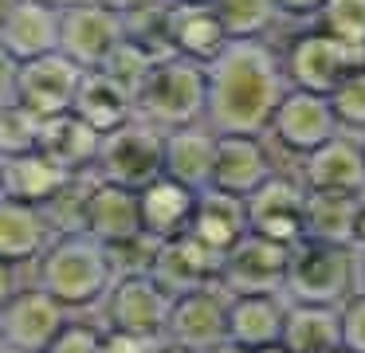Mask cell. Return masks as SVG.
Returning <instances> with one entry per match:
<instances>
[{"label": "cell", "instance_id": "cell-1", "mask_svg": "<svg viewBox=\"0 0 365 353\" xmlns=\"http://www.w3.org/2000/svg\"><path fill=\"white\" fill-rule=\"evenodd\" d=\"M208 71L205 126L212 133L263 138L279 98L287 94L283 59L263 39H228Z\"/></svg>", "mask_w": 365, "mask_h": 353}, {"label": "cell", "instance_id": "cell-2", "mask_svg": "<svg viewBox=\"0 0 365 353\" xmlns=\"http://www.w3.org/2000/svg\"><path fill=\"white\" fill-rule=\"evenodd\" d=\"M114 282L110 255L91 235H56L36 259V287H43L67 310H91L106 298Z\"/></svg>", "mask_w": 365, "mask_h": 353}, {"label": "cell", "instance_id": "cell-3", "mask_svg": "<svg viewBox=\"0 0 365 353\" xmlns=\"http://www.w3.org/2000/svg\"><path fill=\"white\" fill-rule=\"evenodd\" d=\"M208 106V71L205 63L185 59V55L161 51L138 91V114L150 118L161 130L205 122Z\"/></svg>", "mask_w": 365, "mask_h": 353}, {"label": "cell", "instance_id": "cell-4", "mask_svg": "<svg viewBox=\"0 0 365 353\" xmlns=\"http://www.w3.org/2000/svg\"><path fill=\"white\" fill-rule=\"evenodd\" d=\"M357 290H361V282H357V247L318 243V240H299L291 247L283 298H291V302L341 306Z\"/></svg>", "mask_w": 365, "mask_h": 353}, {"label": "cell", "instance_id": "cell-5", "mask_svg": "<svg viewBox=\"0 0 365 353\" xmlns=\"http://www.w3.org/2000/svg\"><path fill=\"white\" fill-rule=\"evenodd\" d=\"M161 173H165V130L153 126L150 118L134 114L126 126L103 133L95 177L126 188H145Z\"/></svg>", "mask_w": 365, "mask_h": 353}, {"label": "cell", "instance_id": "cell-6", "mask_svg": "<svg viewBox=\"0 0 365 353\" xmlns=\"http://www.w3.org/2000/svg\"><path fill=\"white\" fill-rule=\"evenodd\" d=\"M357 67H365L361 47L341 44L338 36H330V31H322V28L302 31V36L283 51L287 86H294V91H310V94H330L334 86Z\"/></svg>", "mask_w": 365, "mask_h": 353}, {"label": "cell", "instance_id": "cell-7", "mask_svg": "<svg viewBox=\"0 0 365 353\" xmlns=\"http://www.w3.org/2000/svg\"><path fill=\"white\" fill-rule=\"evenodd\" d=\"M122 39H126V20L103 0H83L59 12V51L83 71H98Z\"/></svg>", "mask_w": 365, "mask_h": 353}, {"label": "cell", "instance_id": "cell-8", "mask_svg": "<svg viewBox=\"0 0 365 353\" xmlns=\"http://www.w3.org/2000/svg\"><path fill=\"white\" fill-rule=\"evenodd\" d=\"M291 247L247 232L220 259V287L228 295H283Z\"/></svg>", "mask_w": 365, "mask_h": 353}, {"label": "cell", "instance_id": "cell-9", "mask_svg": "<svg viewBox=\"0 0 365 353\" xmlns=\"http://www.w3.org/2000/svg\"><path fill=\"white\" fill-rule=\"evenodd\" d=\"M67 306L51 298L43 287H28L0 306V334L12 353H48V345L67 326Z\"/></svg>", "mask_w": 365, "mask_h": 353}, {"label": "cell", "instance_id": "cell-10", "mask_svg": "<svg viewBox=\"0 0 365 353\" xmlns=\"http://www.w3.org/2000/svg\"><path fill=\"white\" fill-rule=\"evenodd\" d=\"M267 133L283 149L307 157V153H314L318 145H326L334 133H341V126H338V118H334L330 94H310V91L287 86V94L279 98L275 114H271Z\"/></svg>", "mask_w": 365, "mask_h": 353}, {"label": "cell", "instance_id": "cell-11", "mask_svg": "<svg viewBox=\"0 0 365 353\" xmlns=\"http://www.w3.org/2000/svg\"><path fill=\"white\" fill-rule=\"evenodd\" d=\"M98 306H103L106 329H130V334L165 337L173 295H165L150 275H122V279L110 282V290H106V298Z\"/></svg>", "mask_w": 365, "mask_h": 353}, {"label": "cell", "instance_id": "cell-12", "mask_svg": "<svg viewBox=\"0 0 365 353\" xmlns=\"http://www.w3.org/2000/svg\"><path fill=\"white\" fill-rule=\"evenodd\" d=\"M228 290L220 282L212 287L189 290V295H177L169 306V322H165V342L185 345V349H212L228 337Z\"/></svg>", "mask_w": 365, "mask_h": 353}, {"label": "cell", "instance_id": "cell-13", "mask_svg": "<svg viewBox=\"0 0 365 353\" xmlns=\"http://www.w3.org/2000/svg\"><path fill=\"white\" fill-rule=\"evenodd\" d=\"M83 67H75L63 51L40 55V59H28L16 67V94L12 98L20 106H28L36 118H56L67 114L75 102V91H79Z\"/></svg>", "mask_w": 365, "mask_h": 353}, {"label": "cell", "instance_id": "cell-14", "mask_svg": "<svg viewBox=\"0 0 365 353\" xmlns=\"http://www.w3.org/2000/svg\"><path fill=\"white\" fill-rule=\"evenodd\" d=\"M302 200H307V188L294 177H279L271 173L252 196H244L247 204V232L267 235L275 243H294L302 240Z\"/></svg>", "mask_w": 365, "mask_h": 353}, {"label": "cell", "instance_id": "cell-15", "mask_svg": "<svg viewBox=\"0 0 365 353\" xmlns=\"http://www.w3.org/2000/svg\"><path fill=\"white\" fill-rule=\"evenodd\" d=\"M150 279L173 298L200 287H212V282H220V255L189 232L173 235V240H161Z\"/></svg>", "mask_w": 365, "mask_h": 353}, {"label": "cell", "instance_id": "cell-16", "mask_svg": "<svg viewBox=\"0 0 365 353\" xmlns=\"http://www.w3.org/2000/svg\"><path fill=\"white\" fill-rule=\"evenodd\" d=\"M161 39H165V51L197 59V63H212L220 55V47L228 44L208 0H169Z\"/></svg>", "mask_w": 365, "mask_h": 353}, {"label": "cell", "instance_id": "cell-17", "mask_svg": "<svg viewBox=\"0 0 365 353\" xmlns=\"http://www.w3.org/2000/svg\"><path fill=\"white\" fill-rule=\"evenodd\" d=\"M302 188L314 193H346L365 196V153L361 138H349L346 130L334 133L326 145L302 157Z\"/></svg>", "mask_w": 365, "mask_h": 353}, {"label": "cell", "instance_id": "cell-18", "mask_svg": "<svg viewBox=\"0 0 365 353\" xmlns=\"http://www.w3.org/2000/svg\"><path fill=\"white\" fill-rule=\"evenodd\" d=\"M142 232V212H138V188L114 185L91 173L87 200H83V235L98 243H114Z\"/></svg>", "mask_w": 365, "mask_h": 353}, {"label": "cell", "instance_id": "cell-19", "mask_svg": "<svg viewBox=\"0 0 365 353\" xmlns=\"http://www.w3.org/2000/svg\"><path fill=\"white\" fill-rule=\"evenodd\" d=\"M271 173H275V165H271V157H267V149H263L259 138L216 133L208 188H220V193H232V196H252Z\"/></svg>", "mask_w": 365, "mask_h": 353}, {"label": "cell", "instance_id": "cell-20", "mask_svg": "<svg viewBox=\"0 0 365 353\" xmlns=\"http://www.w3.org/2000/svg\"><path fill=\"white\" fill-rule=\"evenodd\" d=\"M0 47L16 63L59 51V8L43 0H16L9 20L0 24Z\"/></svg>", "mask_w": 365, "mask_h": 353}, {"label": "cell", "instance_id": "cell-21", "mask_svg": "<svg viewBox=\"0 0 365 353\" xmlns=\"http://www.w3.org/2000/svg\"><path fill=\"white\" fill-rule=\"evenodd\" d=\"M197 188L181 185V180L165 177L150 180L145 188H138V212H142V232L158 235V240H173L185 235L197 212Z\"/></svg>", "mask_w": 365, "mask_h": 353}, {"label": "cell", "instance_id": "cell-22", "mask_svg": "<svg viewBox=\"0 0 365 353\" xmlns=\"http://www.w3.org/2000/svg\"><path fill=\"white\" fill-rule=\"evenodd\" d=\"M283 295H232L228 298V342L252 353H267L279 345L283 334Z\"/></svg>", "mask_w": 365, "mask_h": 353}, {"label": "cell", "instance_id": "cell-23", "mask_svg": "<svg viewBox=\"0 0 365 353\" xmlns=\"http://www.w3.org/2000/svg\"><path fill=\"white\" fill-rule=\"evenodd\" d=\"M71 180V173L48 153V149H28L16 157H0V188L9 200L24 204H43Z\"/></svg>", "mask_w": 365, "mask_h": 353}, {"label": "cell", "instance_id": "cell-24", "mask_svg": "<svg viewBox=\"0 0 365 353\" xmlns=\"http://www.w3.org/2000/svg\"><path fill=\"white\" fill-rule=\"evenodd\" d=\"M283 353H334L341 349V310L322 302H291L287 298L283 334H279Z\"/></svg>", "mask_w": 365, "mask_h": 353}, {"label": "cell", "instance_id": "cell-25", "mask_svg": "<svg viewBox=\"0 0 365 353\" xmlns=\"http://www.w3.org/2000/svg\"><path fill=\"white\" fill-rule=\"evenodd\" d=\"M189 235H197L205 247H212L216 255L224 259V251L236 247V243L247 235V204H244V196L220 193V188H200Z\"/></svg>", "mask_w": 365, "mask_h": 353}, {"label": "cell", "instance_id": "cell-26", "mask_svg": "<svg viewBox=\"0 0 365 353\" xmlns=\"http://www.w3.org/2000/svg\"><path fill=\"white\" fill-rule=\"evenodd\" d=\"M51 240H56V232L48 227L40 204L0 196V259L4 263H12V267L36 263L48 251Z\"/></svg>", "mask_w": 365, "mask_h": 353}, {"label": "cell", "instance_id": "cell-27", "mask_svg": "<svg viewBox=\"0 0 365 353\" xmlns=\"http://www.w3.org/2000/svg\"><path fill=\"white\" fill-rule=\"evenodd\" d=\"M361 200L365 196L307 188V200H302V240L357 247V212H361Z\"/></svg>", "mask_w": 365, "mask_h": 353}, {"label": "cell", "instance_id": "cell-28", "mask_svg": "<svg viewBox=\"0 0 365 353\" xmlns=\"http://www.w3.org/2000/svg\"><path fill=\"white\" fill-rule=\"evenodd\" d=\"M71 114L83 118L91 130L110 133L118 126H126L138 114V106L110 75H103V71H83L79 91H75V102H71Z\"/></svg>", "mask_w": 365, "mask_h": 353}, {"label": "cell", "instance_id": "cell-29", "mask_svg": "<svg viewBox=\"0 0 365 353\" xmlns=\"http://www.w3.org/2000/svg\"><path fill=\"white\" fill-rule=\"evenodd\" d=\"M212 153H216V133L205 122L165 130V177L181 180V185L197 188V193L208 188Z\"/></svg>", "mask_w": 365, "mask_h": 353}, {"label": "cell", "instance_id": "cell-30", "mask_svg": "<svg viewBox=\"0 0 365 353\" xmlns=\"http://www.w3.org/2000/svg\"><path fill=\"white\" fill-rule=\"evenodd\" d=\"M98 145H103V133L91 130V126L83 122V118H75L71 110L43 122L40 149H48V153L56 157L71 177H79V173H95Z\"/></svg>", "mask_w": 365, "mask_h": 353}, {"label": "cell", "instance_id": "cell-31", "mask_svg": "<svg viewBox=\"0 0 365 353\" xmlns=\"http://www.w3.org/2000/svg\"><path fill=\"white\" fill-rule=\"evenodd\" d=\"M228 39H263L279 20L275 0H208Z\"/></svg>", "mask_w": 365, "mask_h": 353}, {"label": "cell", "instance_id": "cell-32", "mask_svg": "<svg viewBox=\"0 0 365 353\" xmlns=\"http://www.w3.org/2000/svg\"><path fill=\"white\" fill-rule=\"evenodd\" d=\"M153 59H158V51H153V47H145L142 39L126 36L110 55H106V63L98 71H103V75H110L114 83H118L130 98H134V106H138V91H142V83H145V75H150Z\"/></svg>", "mask_w": 365, "mask_h": 353}, {"label": "cell", "instance_id": "cell-33", "mask_svg": "<svg viewBox=\"0 0 365 353\" xmlns=\"http://www.w3.org/2000/svg\"><path fill=\"white\" fill-rule=\"evenodd\" d=\"M40 133H43V118H36L16 98L0 102V157H16V153L36 149Z\"/></svg>", "mask_w": 365, "mask_h": 353}, {"label": "cell", "instance_id": "cell-34", "mask_svg": "<svg viewBox=\"0 0 365 353\" xmlns=\"http://www.w3.org/2000/svg\"><path fill=\"white\" fill-rule=\"evenodd\" d=\"M87 180L91 173H79V177H71L63 188H59L51 200L40 204L43 220H48V227L56 235H79L83 232V200H87Z\"/></svg>", "mask_w": 365, "mask_h": 353}, {"label": "cell", "instance_id": "cell-35", "mask_svg": "<svg viewBox=\"0 0 365 353\" xmlns=\"http://www.w3.org/2000/svg\"><path fill=\"white\" fill-rule=\"evenodd\" d=\"M103 247H106V255H110L114 279H122V275H150L161 240L150 232H134V235H126V240L103 243Z\"/></svg>", "mask_w": 365, "mask_h": 353}, {"label": "cell", "instance_id": "cell-36", "mask_svg": "<svg viewBox=\"0 0 365 353\" xmlns=\"http://www.w3.org/2000/svg\"><path fill=\"white\" fill-rule=\"evenodd\" d=\"M318 28L365 51V0H326L318 12Z\"/></svg>", "mask_w": 365, "mask_h": 353}, {"label": "cell", "instance_id": "cell-37", "mask_svg": "<svg viewBox=\"0 0 365 353\" xmlns=\"http://www.w3.org/2000/svg\"><path fill=\"white\" fill-rule=\"evenodd\" d=\"M330 106L341 130H357L365 133V67L349 71L338 86L330 91Z\"/></svg>", "mask_w": 365, "mask_h": 353}, {"label": "cell", "instance_id": "cell-38", "mask_svg": "<svg viewBox=\"0 0 365 353\" xmlns=\"http://www.w3.org/2000/svg\"><path fill=\"white\" fill-rule=\"evenodd\" d=\"M341 310V349L346 353H365V290L338 306Z\"/></svg>", "mask_w": 365, "mask_h": 353}, {"label": "cell", "instance_id": "cell-39", "mask_svg": "<svg viewBox=\"0 0 365 353\" xmlns=\"http://www.w3.org/2000/svg\"><path fill=\"white\" fill-rule=\"evenodd\" d=\"M48 353H103V329L67 322V326L59 329V337L48 345Z\"/></svg>", "mask_w": 365, "mask_h": 353}, {"label": "cell", "instance_id": "cell-40", "mask_svg": "<svg viewBox=\"0 0 365 353\" xmlns=\"http://www.w3.org/2000/svg\"><path fill=\"white\" fill-rule=\"evenodd\" d=\"M165 337L158 334H130V329H106L103 326V353H158Z\"/></svg>", "mask_w": 365, "mask_h": 353}, {"label": "cell", "instance_id": "cell-41", "mask_svg": "<svg viewBox=\"0 0 365 353\" xmlns=\"http://www.w3.org/2000/svg\"><path fill=\"white\" fill-rule=\"evenodd\" d=\"M16 67L20 63L0 47V102H9L12 94H16Z\"/></svg>", "mask_w": 365, "mask_h": 353}, {"label": "cell", "instance_id": "cell-42", "mask_svg": "<svg viewBox=\"0 0 365 353\" xmlns=\"http://www.w3.org/2000/svg\"><path fill=\"white\" fill-rule=\"evenodd\" d=\"M106 8H114V12L122 16V20H130V16H138V12H150V8H161V4H169V0H103Z\"/></svg>", "mask_w": 365, "mask_h": 353}, {"label": "cell", "instance_id": "cell-43", "mask_svg": "<svg viewBox=\"0 0 365 353\" xmlns=\"http://www.w3.org/2000/svg\"><path fill=\"white\" fill-rule=\"evenodd\" d=\"M326 0H275L279 16H318Z\"/></svg>", "mask_w": 365, "mask_h": 353}, {"label": "cell", "instance_id": "cell-44", "mask_svg": "<svg viewBox=\"0 0 365 353\" xmlns=\"http://www.w3.org/2000/svg\"><path fill=\"white\" fill-rule=\"evenodd\" d=\"M12 295H16V267L0 259V306L9 302Z\"/></svg>", "mask_w": 365, "mask_h": 353}, {"label": "cell", "instance_id": "cell-45", "mask_svg": "<svg viewBox=\"0 0 365 353\" xmlns=\"http://www.w3.org/2000/svg\"><path fill=\"white\" fill-rule=\"evenodd\" d=\"M205 353H252V349H244V345H236V342H228V337H224L220 345H212V349H205Z\"/></svg>", "mask_w": 365, "mask_h": 353}, {"label": "cell", "instance_id": "cell-46", "mask_svg": "<svg viewBox=\"0 0 365 353\" xmlns=\"http://www.w3.org/2000/svg\"><path fill=\"white\" fill-rule=\"evenodd\" d=\"M357 247H365V200H361V212H357Z\"/></svg>", "mask_w": 365, "mask_h": 353}, {"label": "cell", "instance_id": "cell-47", "mask_svg": "<svg viewBox=\"0 0 365 353\" xmlns=\"http://www.w3.org/2000/svg\"><path fill=\"white\" fill-rule=\"evenodd\" d=\"M357 282H361V290H365V247H357Z\"/></svg>", "mask_w": 365, "mask_h": 353}, {"label": "cell", "instance_id": "cell-48", "mask_svg": "<svg viewBox=\"0 0 365 353\" xmlns=\"http://www.w3.org/2000/svg\"><path fill=\"white\" fill-rule=\"evenodd\" d=\"M43 4H51V8H59V12H63V8H75V4H83V0H43Z\"/></svg>", "mask_w": 365, "mask_h": 353}, {"label": "cell", "instance_id": "cell-49", "mask_svg": "<svg viewBox=\"0 0 365 353\" xmlns=\"http://www.w3.org/2000/svg\"><path fill=\"white\" fill-rule=\"evenodd\" d=\"M158 353H197V349H185V345H173V342H165Z\"/></svg>", "mask_w": 365, "mask_h": 353}, {"label": "cell", "instance_id": "cell-50", "mask_svg": "<svg viewBox=\"0 0 365 353\" xmlns=\"http://www.w3.org/2000/svg\"><path fill=\"white\" fill-rule=\"evenodd\" d=\"M12 8H16V0H0V24L9 20V12H12Z\"/></svg>", "mask_w": 365, "mask_h": 353}, {"label": "cell", "instance_id": "cell-51", "mask_svg": "<svg viewBox=\"0 0 365 353\" xmlns=\"http://www.w3.org/2000/svg\"><path fill=\"white\" fill-rule=\"evenodd\" d=\"M0 353H12V349H9V342H4V334H0Z\"/></svg>", "mask_w": 365, "mask_h": 353}, {"label": "cell", "instance_id": "cell-52", "mask_svg": "<svg viewBox=\"0 0 365 353\" xmlns=\"http://www.w3.org/2000/svg\"><path fill=\"white\" fill-rule=\"evenodd\" d=\"M361 153H365V133H361Z\"/></svg>", "mask_w": 365, "mask_h": 353}, {"label": "cell", "instance_id": "cell-53", "mask_svg": "<svg viewBox=\"0 0 365 353\" xmlns=\"http://www.w3.org/2000/svg\"><path fill=\"white\" fill-rule=\"evenodd\" d=\"M267 353H283V349H279V345H275V349H267Z\"/></svg>", "mask_w": 365, "mask_h": 353}, {"label": "cell", "instance_id": "cell-54", "mask_svg": "<svg viewBox=\"0 0 365 353\" xmlns=\"http://www.w3.org/2000/svg\"><path fill=\"white\" fill-rule=\"evenodd\" d=\"M334 353H346V349H334Z\"/></svg>", "mask_w": 365, "mask_h": 353}, {"label": "cell", "instance_id": "cell-55", "mask_svg": "<svg viewBox=\"0 0 365 353\" xmlns=\"http://www.w3.org/2000/svg\"><path fill=\"white\" fill-rule=\"evenodd\" d=\"M0 196H4V188H0Z\"/></svg>", "mask_w": 365, "mask_h": 353}]
</instances>
